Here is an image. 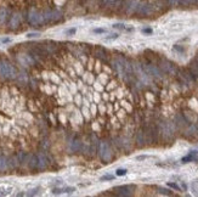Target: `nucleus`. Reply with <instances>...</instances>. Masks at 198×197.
Returning <instances> with one entry per match:
<instances>
[{"mask_svg":"<svg viewBox=\"0 0 198 197\" xmlns=\"http://www.w3.org/2000/svg\"><path fill=\"white\" fill-rule=\"evenodd\" d=\"M168 186L171 187V189H174V190H176V191H181L180 185H178V184H175V182H168Z\"/></svg>","mask_w":198,"mask_h":197,"instance_id":"aec40b11","label":"nucleus"},{"mask_svg":"<svg viewBox=\"0 0 198 197\" xmlns=\"http://www.w3.org/2000/svg\"><path fill=\"white\" fill-rule=\"evenodd\" d=\"M52 193H55V195H60V193H63V189H60V187H55V189H52Z\"/></svg>","mask_w":198,"mask_h":197,"instance_id":"bb28decb","label":"nucleus"},{"mask_svg":"<svg viewBox=\"0 0 198 197\" xmlns=\"http://www.w3.org/2000/svg\"><path fill=\"white\" fill-rule=\"evenodd\" d=\"M38 157V167H37V170H45L49 164L51 163L50 158L47 157L46 152H40V153H38L37 155Z\"/></svg>","mask_w":198,"mask_h":197,"instance_id":"1a4fd4ad","label":"nucleus"},{"mask_svg":"<svg viewBox=\"0 0 198 197\" xmlns=\"http://www.w3.org/2000/svg\"><path fill=\"white\" fill-rule=\"evenodd\" d=\"M68 147H69V151L73 152V153H78V152H82L83 151V147H84V142L79 139L78 136H73L69 142H68Z\"/></svg>","mask_w":198,"mask_h":197,"instance_id":"6e6552de","label":"nucleus"},{"mask_svg":"<svg viewBox=\"0 0 198 197\" xmlns=\"http://www.w3.org/2000/svg\"><path fill=\"white\" fill-rule=\"evenodd\" d=\"M114 179V175H111V174H106V175H103L101 176V181H108V180H113Z\"/></svg>","mask_w":198,"mask_h":197,"instance_id":"4be33fe9","label":"nucleus"},{"mask_svg":"<svg viewBox=\"0 0 198 197\" xmlns=\"http://www.w3.org/2000/svg\"><path fill=\"white\" fill-rule=\"evenodd\" d=\"M174 124L173 123H169V122H163L159 127V129H158V133H159L161 135H163L164 138H171L174 135Z\"/></svg>","mask_w":198,"mask_h":197,"instance_id":"0eeeda50","label":"nucleus"},{"mask_svg":"<svg viewBox=\"0 0 198 197\" xmlns=\"http://www.w3.org/2000/svg\"><path fill=\"white\" fill-rule=\"evenodd\" d=\"M7 20V10L6 7H0V24H4Z\"/></svg>","mask_w":198,"mask_h":197,"instance_id":"2eb2a0df","label":"nucleus"},{"mask_svg":"<svg viewBox=\"0 0 198 197\" xmlns=\"http://www.w3.org/2000/svg\"><path fill=\"white\" fill-rule=\"evenodd\" d=\"M180 187H181V190H183V191H186V190H187V185H186V184H185V182H181Z\"/></svg>","mask_w":198,"mask_h":197,"instance_id":"7c9ffc66","label":"nucleus"},{"mask_svg":"<svg viewBox=\"0 0 198 197\" xmlns=\"http://www.w3.org/2000/svg\"><path fill=\"white\" fill-rule=\"evenodd\" d=\"M9 169L7 167V158L5 156L0 155V172H4V170Z\"/></svg>","mask_w":198,"mask_h":197,"instance_id":"4468645a","label":"nucleus"},{"mask_svg":"<svg viewBox=\"0 0 198 197\" xmlns=\"http://www.w3.org/2000/svg\"><path fill=\"white\" fill-rule=\"evenodd\" d=\"M173 49L175 50V51H178V52H180V54H181V52H185V48L183 46H181V45H174L173 46Z\"/></svg>","mask_w":198,"mask_h":197,"instance_id":"b1692460","label":"nucleus"},{"mask_svg":"<svg viewBox=\"0 0 198 197\" xmlns=\"http://www.w3.org/2000/svg\"><path fill=\"white\" fill-rule=\"evenodd\" d=\"M27 162H28L29 168L33 169V170H35L37 167H38V157H37V155H31L29 156V160Z\"/></svg>","mask_w":198,"mask_h":197,"instance_id":"ddd939ff","label":"nucleus"},{"mask_svg":"<svg viewBox=\"0 0 198 197\" xmlns=\"http://www.w3.org/2000/svg\"><path fill=\"white\" fill-rule=\"evenodd\" d=\"M97 152L103 163H110L113 158V151L111 147V144L107 140H101L97 145Z\"/></svg>","mask_w":198,"mask_h":197,"instance_id":"f257e3e1","label":"nucleus"},{"mask_svg":"<svg viewBox=\"0 0 198 197\" xmlns=\"http://www.w3.org/2000/svg\"><path fill=\"white\" fill-rule=\"evenodd\" d=\"M38 190H39V189H33V190H31V192H27L26 195H27V196H34V195L38 193Z\"/></svg>","mask_w":198,"mask_h":197,"instance_id":"c85d7f7f","label":"nucleus"},{"mask_svg":"<svg viewBox=\"0 0 198 197\" xmlns=\"http://www.w3.org/2000/svg\"><path fill=\"white\" fill-rule=\"evenodd\" d=\"M141 32H142L143 34H152V33H153L152 28H148V27H147V28H142Z\"/></svg>","mask_w":198,"mask_h":197,"instance_id":"a878e982","label":"nucleus"},{"mask_svg":"<svg viewBox=\"0 0 198 197\" xmlns=\"http://www.w3.org/2000/svg\"><path fill=\"white\" fill-rule=\"evenodd\" d=\"M136 142L139 144V145H143V144L146 142V136H145V133H143V131H139V133H137Z\"/></svg>","mask_w":198,"mask_h":197,"instance_id":"dca6fc26","label":"nucleus"},{"mask_svg":"<svg viewBox=\"0 0 198 197\" xmlns=\"http://www.w3.org/2000/svg\"><path fill=\"white\" fill-rule=\"evenodd\" d=\"M92 32L96 33V34H103V33L107 32V29L106 28H94V29H92Z\"/></svg>","mask_w":198,"mask_h":197,"instance_id":"5701e85b","label":"nucleus"},{"mask_svg":"<svg viewBox=\"0 0 198 197\" xmlns=\"http://www.w3.org/2000/svg\"><path fill=\"white\" fill-rule=\"evenodd\" d=\"M119 38V34L118 33H113V34H110L108 37L104 38V40H114V39H118Z\"/></svg>","mask_w":198,"mask_h":197,"instance_id":"6ab92c4d","label":"nucleus"},{"mask_svg":"<svg viewBox=\"0 0 198 197\" xmlns=\"http://www.w3.org/2000/svg\"><path fill=\"white\" fill-rule=\"evenodd\" d=\"M146 158H147V156H137L136 157L137 161H143V160H146Z\"/></svg>","mask_w":198,"mask_h":197,"instance_id":"2f4dec72","label":"nucleus"},{"mask_svg":"<svg viewBox=\"0 0 198 197\" xmlns=\"http://www.w3.org/2000/svg\"><path fill=\"white\" fill-rule=\"evenodd\" d=\"M126 173H128V170H126V169H124V168H119V169H117V170H115V175H117V176H123V175H126Z\"/></svg>","mask_w":198,"mask_h":197,"instance_id":"f3484780","label":"nucleus"},{"mask_svg":"<svg viewBox=\"0 0 198 197\" xmlns=\"http://www.w3.org/2000/svg\"><path fill=\"white\" fill-rule=\"evenodd\" d=\"M0 75L5 79H15L17 77V70L7 60H1L0 61Z\"/></svg>","mask_w":198,"mask_h":197,"instance_id":"f03ea898","label":"nucleus"},{"mask_svg":"<svg viewBox=\"0 0 198 197\" xmlns=\"http://www.w3.org/2000/svg\"><path fill=\"white\" fill-rule=\"evenodd\" d=\"M74 191H75V189H74V187H72V186L63 187V193H72V192H74Z\"/></svg>","mask_w":198,"mask_h":197,"instance_id":"393cba45","label":"nucleus"},{"mask_svg":"<svg viewBox=\"0 0 198 197\" xmlns=\"http://www.w3.org/2000/svg\"><path fill=\"white\" fill-rule=\"evenodd\" d=\"M22 22V17L21 15L18 14V12H14L11 16H10V20H9V26L11 29H16L18 26L21 24Z\"/></svg>","mask_w":198,"mask_h":197,"instance_id":"9d476101","label":"nucleus"},{"mask_svg":"<svg viewBox=\"0 0 198 197\" xmlns=\"http://www.w3.org/2000/svg\"><path fill=\"white\" fill-rule=\"evenodd\" d=\"M159 68L163 73H167V74H170V75H176L178 74V67L171 61L165 60V59L159 61Z\"/></svg>","mask_w":198,"mask_h":197,"instance_id":"39448f33","label":"nucleus"},{"mask_svg":"<svg viewBox=\"0 0 198 197\" xmlns=\"http://www.w3.org/2000/svg\"><path fill=\"white\" fill-rule=\"evenodd\" d=\"M27 21L32 26H40L44 24V18H43V12H40L37 9H31L27 12Z\"/></svg>","mask_w":198,"mask_h":197,"instance_id":"7ed1b4c3","label":"nucleus"},{"mask_svg":"<svg viewBox=\"0 0 198 197\" xmlns=\"http://www.w3.org/2000/svg\"><path fill=\"white\" fill-rule=\"evenodd\" d=\"M1 42H3V43H7V42H10V39H9V38H5V39H3Z\"/></svg>","mask_w":198,"mask_h":197,"instance_id":"473e14b6","label":"nucleus"},{"mask_svg":"<svg viewBox=\"0 0 198 197\" xmlns=\"http://www.w3.org/2000/svg\"><path fill=\"white\" fill-rule=\"evenodd\" d=\"M157 190L159 191L161 193H163V195H167V196L173 195V192H171L170 190H168V189H164V187H157Z\"/></svg>","mask_w":198,"mask_h":197,"instance_id":"a211bd4d","label":"nucleus"},{"mask_svg":"<svg viewBox=\"0 0 198 197\" xmlns=\"http://www.w3.org/2000/svg\"><path fill=\"white\" fill-rule=\"evenodd\" d=\"M135 185H121V186H114L112 189V192H114L117 196H131L134 193Z\"/></svg>","mask_w":198,"mask_h":197,"instance_id":"423d86ee","label":"nucleus"},{"mask_svg":"<svg viewBox=\"0 0 198 197\" xmlns=\"http://www.w3.org/2000/svg\"><path fill=\"white\" fill-rule=\"evenodd\" d=\"M39 35H40L39 33H29V34H27V38H37Z\"/></svg>","mask_w":198,"mask_h":197,"instance_id":"c756f323","label":"nucleus"},{"mask_svg":"<svg viewBox=\"0 0 198 197\" xmlns=\"http://www.w3.org/2000/svg\"><path fill=\"white\" fill-rule=\"evenodd\" d=\"M197 155H198V151H191L187 156H185L181 158V163H190V162H194V161H198L197 160Z\"/></svg>","mask_w":198,"mask_h":197,"instance_id":"f8f14e48","label":"nucleus"},{"mask_svg":"<svg viewBox=\"0 0 198 197\" xmlns=\"http://www.w3.org/2000/svg\"><path fill=\"white\" fill-rule=\"evenodd\" d=\"M75 32H77L75 28H69V29L66 31V34H67V35H73V34H75Z\"/></svg>","mask_w":198,"mask_h":197,"instance_id":"cd10ccee","label":"nucleus"},{"mask_svg":"<svg viewBox=\"0 0 198 197\" xmlns=\"http://www.w3.org/2000/svg\"><path fill=\"white\" fill-rule=\"evenodd\" d=\"M112 28H114V29H125L126 27H125L124 23H114L112 26Z\"/></svg>","mask_w":198,"mask_h":197,"instance_id":"412c9836","label":"nucleus"},{"mask_svg":"<svg viewBox=\"0 0 198 197\" xmlns=\"http://www.w3.org/2000/svg\"><path fill=\"white\" fill-rule=\"evenodd\" d=\"M94 54H95V55H99V57H100L101 60H103L104 62H107V55H108V52H107L106 49H103V48H101V46H96V48L94 49Z\"/></svg>","mask_w":198,"mask_h":197,"instance_id":"9b49d317","label":"nucleus"},{"mask_svg":"<svg viewBox=\"0 0 198 197\" xmlns=\"http://www.w3.org/2000/svg\"><path fill=\"white\" fill-rule=\"evenodd\" d=\"M142 70L145 71V73H146L147 75L150 77H153V78H158V79H161V78L163 77V72L161 71L159 67H157L156 64L153 63H143L142 64Z\"/></svg>","mask_w":198,"mask_h":197,"instance_id":"20e7f679","label":"nucleus"}]
</instances>
